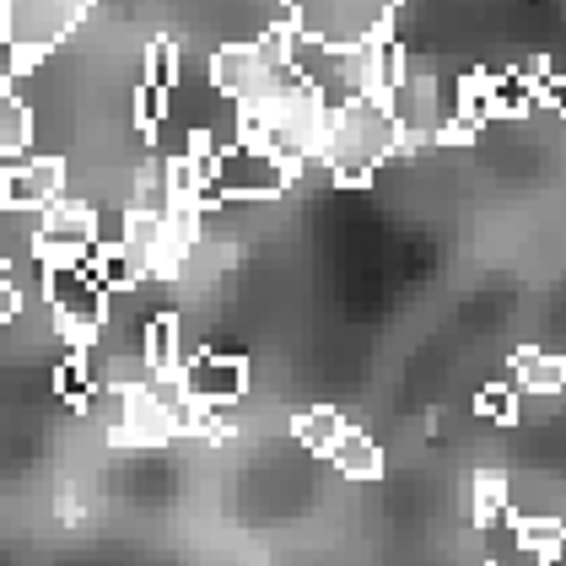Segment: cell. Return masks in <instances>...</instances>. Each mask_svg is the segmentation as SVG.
<instances>
[{
  "label": "cell",
  "mask_w": 566,
  "mask_h": 566,
  "mask_svg": "<svg viewBox=\"0 0 566 566\" xmlns=\"http://www.w3.org/2000/svg\"><path fill=\"white\" fill-rule=\"evenodd\" d=\"M146 361H151V373H184L189 350L178 346L174 313H157V318H151V329H146Z\"/></svg>",
  "instance_id": "cell-17"
},
{
  "label": "cell",
  "mask_w": 566,
  "mask_h": 566,
  "mask_svg": "<svg viewBox=\"0 0 566 566\" xmlns=\"http://www.w3.org/2000/svg\"><path fill=\"white\" fill-rule=\"evenodd\" d=\"M184 394L200 410H232L249 394V361L227 350H195L184 361Z\"/></svg>",
  "instance_id": "cell-8"
},
{
  "label": "cell",
  "mask_w": 566,
  "mask_h": 566,
  "mask_svg": "<svg viewBox=\"0 0 566 566\" xmlns=\"http://www.w3.org/2000/svg\"><path fill=\"white\" fill-rule=\"evenodd\" d=\"M44 303L54 313V329L60 340H71V350H92L108 329V313H114V292L103 286L97 264H49L44 270Z\"/></svg>",
  "instance_id": "cell-2"
},
{
  "label": "cell",
  "mask_w": 566,
  "mask_h": 566,
  "mask_svg": "<svg viewBox=\"0 0 566 566\" xmlns=\"http://www.w3.org/2000/svg\"><path fill=\"white\" fill-rule=\"evenodd\" d=\"M513 384L518 394H534V399H556L566 389V356H551V350H518L513 356Z\"/></svg>",
  "instance_id": "cell-12"
},
{
  "label": "cell",
  "mask_w": 566,
  "mask_h": 566,
  "mask_svg": "<svg viewBox=\"0 0 566 566\" xmlns=\"http://www.w3.org/2000/svg\"><path fill=\"white\" fill-rule=\"evenodd\" d=\"M453 92H459V119H464L470 130H485V125L496 119V76H491V71H470Z\"/></svg>",
  "instance_id": "cell-16"
},
{
  "label": "cell",
  "mask_w": 566,
  "mask_h": 566,
  "mask_svg": "<svg viewBox=\"0 0 566 566\" xmlns=\"http://www.w3.org/2000/svg\"><path fill=\"white\" fill-rule=\"evenodd\" d=\"M292 163L260 140H238L211 163V200H275L292 184Z\"/></svg>",
  "instance_id": "cell-5"
},
{
  "label": "cell",
  "mask_w": 566,
  "mask_h": 566,
  "mask_svg": "<svg viewBox=\"0 0 566 566\" xmlns=\"http://www.w3.org/2000/svg\"><path fill=\"white\" fill-rule=\"evenodd\" d=\"M346 432H350L346 416H340V410H329V405H313V410H303V416L292 421V437L303 442L307 453H324V459L340 448V437Z\"/></svg>",
  "instance_id": "cell-15"
},
{
  "label": "cell",
  "mask_w": 566,
  "mask_h": 566,
  "mask_svg": "<svg viewBox=\"0 0 566 566\" xmlns=\"http://www.w3.org/2000/svg\"><path fill=\"white\" fill-rule=\"evenodd\" d=\"M168 108H174V92H163V87H151V82H140L135 87V125L140 130H163L168 125Z\"/></svg>",
  "instance_id": "cell-18"
},
{
  "label": "cell",
  "mask_w": 566,
  "mask_h": 566,
  "mask_svg": "<svg viewBox=\"0 0 566 566\" xmlns=\"http://www.w3.org/2000/svg\"><path fill=\"white\" fill-rule=\"evenodd\" d=\"M54 200H65V163L60 157L6 163V211H49Z\"/></svg>",
  "instance_id": "cell-9"
},
{
  "label": "cell",
  "mask_w": 566,
  "mask_h": 566,
  "mask_svg": "<svg viewBox=\"0 0 566 566\" xmlns=\"http://www.w3.org/2000/svg\"><path fill=\"white\" fill-rule=\"evenodd\" d=\"M0 151H6V163L33 157V114H28V103L17 97L11 82L0 92Z\"/></svg>",
  "instance_id": "cell-14"
},
{
  "label": "cell",
  "mask_w": 566,
  "mask_h": 566,
  "mask_svg": "<svg viewBox=\"0 0 566 566\" xmlns=\"http://www.w3.org/2000/svg\"><path fill=\"white\" fill-rule=\"evenodd\" d=\"M178 432H184V410L163 405L151 389L125 394V421H119V432H114L119 448H163V442H174Z\"/></svg>",
  "instance_id": "cell-10"
},
{
  "label": "cell",
  "mask_w": 566,
  "mask_h": 566,
  "mask_svg": "<svg viewBox=\"0 0 566 566\" xmlns=\"http://www.w3.org/2000/svg\"><path fill=\"white\" fill-rule=\"evenodd\" d=\"M146 82L163 87V92H174L178 82H184V60H178V49L168 44V39H157L151 54H146Z\"/></svg>",
  "instance_id": "cell-19"
},
{
  "label": "cell",
  "mask_w": 566,
  "mask_h": 566,
  "mask_svg": "<svg viewBox=\"0 0 566 566\" xmlns=\"http://www.w3.org/2000/svg\"><path fill=\"white\" fill-rule=\"evenodd\" d=\"M130 217H157L168 221L178 211V184H174V163L168 157H151L135 168V184H130Z\"/></svg>",
  "instance_id": "cell-11"
},
{
  "label": "cell",
  "mask_w": 566,
  "mask_h": 566,
  "mask_svg": "<svg viewBox=\"0 0 566 566\" xmlns=\"http://www.w3.org/2000/svg\"><path fill=\"white\" fill-rule=\"evenodd\" d=\"M399 0H286V22L329 49H367L384 44Z\"/></svg>",
  "instance_id": "cell-4"
},
{
  "label": "cell",
  "mask_w": 566,
  "mask_h": 566,
  "mask_svg": "<svg viewBox=\"0 0 566 566\" xmlns=\"http://www.w3.org/2000/svg\"><path fill=\"white\" fill-rule=\"evenodd\" d=\"M92 0H0V44L6 60L22 71H33L49 49H60L82 22H87Z\"/></svg>",
  "instance_id": "cell-3"
},
{
  "label": "cell",
  "mask_w": 566,
  "mask_h": 566,
  "mask_svg": "<svg viewBox=\"0 0 566 566\" xmlns=\"http://www.w3.org/2000/svg\"><path fill=\"white\" fill-rule=\"evenodd\" d=\"M475 410H480V416H491V421H518V384H496V389H480Z\"/></svg>",
  "instance_id": "cell-21"
},
{
  "label": "cell",
  "mask_w": 566,
  "mask_h": 566,
  "mask_svg": "<svg viewBox=\"0 0 566 566\" xmlns=\"http://www.w3.org/2000/svg\"><path fill=\"white\" fill-rule=\"evenodd\" d=\"M329 464L340 470L346 480H361V485H373V480H384V448L373 442L367 432H356L350 427L346 437H340V448L329 453Z\"/></svg>",
  "instance_id": "cell-13"
},
{
  "label": "cell",
  "mask_w": 566,
  "mask_h": 566,
  "mask_svg": "<svg viewBox=\"0 0 566 566\" xmlns=\"http://www.w3.org/2000/svg\"><path fill=\"white\" fill-rule=\"evenodd\" d=\"M103 249V221L82 200H54L39 221V264H82Z\"/></svg>",
  "instance_id": "cell-7"
},
{
  "label": "cell",
  "mask_w": 566,
  "mask_h": 566,
  "mask_svg": "<svg viewBox=\"0 0 566 566\" xmlns=\"http://www.w3.org/2000/svg\"><path fill=\"white\" fill-rule=\"evenodd\" d=\"M502 513H513V507H507V480L502 475H480L475 480V518L491 523V518H502Z\"/></svg>",
  "instance_id": "cell-20"
},
{
  "label": "cell",
  "mask_w": 566,
  "mask_h": 566,
  "mask_svg": "<svg viewBox=\"0 0 566 566\" xmlns=\"http://www.w3.org/2000/svg\"><path fill=\"white\" fill-rule=\"evenodd\" d=\"M399 125H394L389 103L384 97H367V103H350L340 114H329V135H324V168L335 184H367L399 151Z\"/></svg>",
  "instance_id": "cell-1"
},
{
  "label": "cell",
  "mask_w": 566,
  "mask_h": 566,
  "mask_svg": "<svg viewBox=\"0 0 566 566\" xmlns=\"http://www.w3.org/2000/svg\"><path fill=\"white\" fill-rule=\"evenodd\" d=\"M399 125V140L405 146H421V140H448V125L459 119V97H442L427 71H405L399 87L384 97Z\"/></svg>",
  "instance_id": "cell-6"
},
{
  "label": "cell",
  "mask_w": 566,
  "mask_h": 566,
  "mask_svg": "<svg viewBox=\"0 0 566 566\" xmlns=\"http://www.w3.org/2000/svg\"><path fill=\"white\" fill-rule=\"evenodd\" d=\"M539 103H551L566 119V76H551V71H545V76H539Z\"/></svg>",
  "instance_id": "cell-22"
}]
</instances>
